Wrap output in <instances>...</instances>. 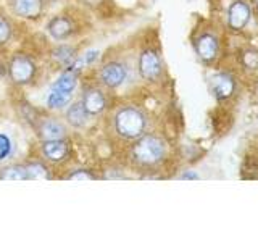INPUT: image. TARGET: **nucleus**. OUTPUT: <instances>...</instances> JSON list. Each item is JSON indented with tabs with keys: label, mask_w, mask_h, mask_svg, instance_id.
Instances as JSON below:
<instances>
[{
	"label": "nucleus",
	"mask_w": 258,
	"mask_h": 242,
	"mask_svg": "<svg viewBox=\"0 0 258 242\" xmlns=\"http://www.w3.org/2000/svg\"><path fill=\"white\" fill-rule=\"evenodd\" d=\"M102 81L108 87H118L124 83L126 79V67L119 62H110L102 68Z\"/></svg>",
	"instance_id": "nucleus-8"
},
{
	"label": "nucleus",
	"mask_w": 258,
	"mask_h": 242,
	"mask_svg": "<svg viewBox=\"0 0 258 242\" xmlns=\"http://www.w3.org/2000/svg\"><path fill=\"white\" fill-rule=\"evenodd\" d=\"M218 50H220V45H218V39L212 34H202L196 40V52L199 55V58L205 63L213 62L218 56Z\"/></svg>",
	"instance_id": "nucleus-7"
},
{
	"label": "nucleus",
	"mask_w": 258,
	"mask_h": 242,
	"mask_svg": "<svg viewBox=\"0 0 258 242\" xmlns=\"http://www.w3.org/2000/svg\"><path fill=\"white\" fill-rule=\"evenodd\" d=\"M83 107L84 110L89 113L91 116L94 115H99L105 110L107 107V99H105V95L102 94V91L99 89H91V91H87L83 97Z\"/></svg>",
	"instance_id": "nucleus-10"
},
{
	"label": "nucleus",
	"mask_w": 258,
	"mask_h": 242,
	"mask_svg": "<svg viewBox=\"0 0 258 242\" xmlns=\"http://www.w3.org/2000/svg\"><path fill=\"white\" fill-rule=\"evenodd\" d=\"M42 152L44 155L50 161H61L68 155V145L63 139H52V141H44L42 144Z\"/></svg>",
	"instance_id": "nucleus-11"
},
{
	"label": "nucleus",
	"mask_w": 258,
	"mask_h": 242,
	"mask_svg": "<svg viewBox=\"0 0 258 242\" xmlns=\"http://www.w3.org/2000/svg\"><path fill=\"white\" fill-rule=\"evenodd\" d=\"M28 179H48V168H45L42 163H31L26 166Z\"/></svg>",
	"instance_id": "nucleus-19"
},
{
	"label": "nucleus",
	"mask_w": 258,
	"mask_h": 242,
	"mask_svg": "<svg viewBox=\"0 0 258 242\" xmlns=\"http://www.w3.org/2000/svg\"><path fill=\"white\" fill-rule=\"evenodd\" d=\"M12 36V26L10 23H8L7 18H4L2 15H0V45H4L8 39Z\"/></svg>",
	"instance_id": "nucleus-21"
},
{
	"label": "nucleus",
	"mask_w": 258,
	"mask_h": 242,
	"mask_svg": "<svg viewBox=\"0 0 258 242\" xmlns=\"http://www.w3.org/2000/svg\"><path fill=\"white\" fill-rule=\"evenodd\" d=\"M70 100H71V92H63V91L52 89L50 94L47 97V105H48V108H52V110H60L63 107H67Z\"/></svg>",
	"instance_id": "nucleus-16"
},
{
	"label": "nucleus",
	"mask_w": 258,
	"mask_h": 242,
	"mask_svg": "<svg viewBox=\"0 0 258 242\" xmlns=\"http://www.w3.org/2000/svg\"><path fill=\"white\" fill-rule=\"evenodd\" d=\"M39 134L44 141H52V139H63L64 137V126L58 121L47 119L44 121L39 128Z\"/></svg>",
	"instance_id": "nucleus-13"
},
{
	"label": "nucleus",
	"mask_w": 258,
	"mask_h": 242,
	"mask_svg": "<svg viewBox=\"0 0 258 242\" xmlns=\"http://www.w3.org/2000/svg\"><path fill=\"white\" fill-rule=\"evenodd\" d=\"M95 176L87 171V169H78V171H73L68 176V181H94Z\"/></svg>",
	"instance_id": "nucleus-23"
},
{
	"label": "nucleus",
	"mask_w": 258,
	"mask_h": 242,
	"mask_svg": "<svg viewBox=\"0 0 258 242\" xmlns=\"http://www.w3.org/2000/svg\"><path fill=\"white\" fill-rule=\"evenodd\" d=\"M53 58L56 62H60L61 65H64V67H70V65L76 60V50L68 45H60L53 52Z\"/></svg>",
	"instance_id": "nucleus-18"
},
{
	"label": "nucleus",
	"mask_w": 258,
	"mask_h": 242,
	"mask_svg": "<svg viewBox=\"0 0 258 242\" xmlns=\"http://www.w3.org/2000/svg\"><path fill=\"white\" fill-rule=\"evenodd\" d=\"M47 29H48V34H50L53 39L63 40L73 32V23H71V20L64 18V16H55V18L50 20V23H48Z\"/></svg>",
	"instance_id": "nucleus-12"
},
{
	"label": "nucleus",
	"mask_w": 258,
	"mask_h": 242,
	"mask_svg": "<svg viewBox=\"0 0 258 242\" xmlns=\"http://www.w3.org/2000/svg\"><path fill=\"white\" fill-rule=\"evenodd\" d=\"M8 73H10L13 83L28 84L36 75V65L26 55H15L8 67Z\"/></svg>",
	"instance_id": "nucleus-3"
},
{
	"label": "nucleus",
	"mask_w": 258,
	"mask_h": 242,
	"mask_svg": "<svg viewBox=\"0 0 258 242\" xmlns=\"http://www.w3.org/2000/svg\"><path fill=\"white\" fill-rule=\"evenodd\" d=\"M240 62L245 68L256 70L258 68V50H255V48H247V50L240 53Z\"/></svg>",
	"instance_id": "nucleus-20"
},
{
	"label": "nucleus",
	"mask_w": 258,
	"mask_h": 242,
	"mask_svg": "<svg viewBox=\"0 0 258 242\" xmlns=\"http://www.w3.org/2000/svg\"><path fill=\"white\" fill-rule=\"evenodd\" d=\"M139 73L144 79L155 81L161 75V60L155 50H144L139 56Z\"/></svg>",
	"instance_id": "nucleus-5"
},
{
	"label": "nucleus",
	"mask_w": 258,
	"mask_h": 242,
	"mask_svg": "<svg viewBox=\"0 0 258 242\" xmlns=\"http://www.w3.org/2000/svg\"><path fill=\"white\" fill-rule=\"evenodd\" d=\"M115 128L119 136L124 139H136L142 136L145 129V116L141 110L134 107H126L118 111L115 118Z\"/></svg>",
	"instance_id": "nucleus-2"
},
{
	"label": "nucleus",
	"mask_w": 258,
	"mask_h": 242,
	"mask_svg": "<svg viewBox=\"0 0 258 242\" xmlns=\"http://www.w3.org/2000/svg\"><path fill=\"white\" fill-rule=\"evenodd\" d=\"M182 179H199V176L196 173H187V174H182L181 176Z\"/></svg>",
	"instance_id": "nucleus-24"
},
{
	"label": "nucleus",
	"mask_w": 258,
	"mask_h": 242,
	"mask_svg": "<svg viewBox=\"0 0 258 242\" xmlns=\"http://www.w3.org/2000/svg\"><path fill=\"white\" fill-rule=\"evenodd\" d=\"M76 79H78V71L67 68V71L55 81L52 89H56V91H63V92H71L75 91L76 87Z\"/></svg>",
	"instance_id": "nucleus-14"
},
{
	"label": "nucleus",
	"mask_w": 258,
	"mask_h": 242,
	"mask_svg": "<svg viewBox=\"0 0 258 242\" xmlns=\"http://www.w3.org/2000/svg\"><path fill=\"white\" fill-rule=\"evenodd\" d=\"M0 179L2 181H26L28 179V173H26V166H8L4 168L0 171Z\"/></svg>",
	"instance_id": "nucleus-17"
},
{
	"label": "nucleus",
	"mask_w": 258,
	"mask_h": 242,
	"mask_svg": "<svg viewBox=\"0 0 258 242\" xmlns=\"http://www.w3.org/2000/svg\"><path fill=\"white\" fill-rule=\"evenodd\" d=\"M236 81L228 73H216L210 78V91L218 100H226L234 94Z\"/></svg>",
	"instance_id": "nucleus-6"
},
{
	"label": "nucleus",
	"mask_w": 258,
	"mask_h": 242,
	"mask_svg": "<svg viewBox=\"0 0 258 242\" xmlns=\"http://www.w3.org/2000/svg\"><path fill=\"white\" fill-rule=\"evenodd\" d=\"M12 153V141L10 137L0 133V161L5 160Z\"/></svg>",
	"instance_id": "nucleus-22"
},
{
	"label": "nucleus",
	"mask_w": 258,
	"mask_h": 242,
	"mask_svg": "<svg viewBox=\"0 0 258 242\" xmlns=\"http://www.w3.org/2000/svg\"><path fill=\"white\" fill-rule=\"evenodd\" d=\"M255 10H256V13H258V0H255Z\"/></svg>",
	"instance_id": "nucleus-26"
},
{
	"label": "nucleus",
	"mask_w": 258,
	"mask_h": 242,
	"mask_svg": "<svg viewBox=\"0 0 258 242\" xmlns=\"http://www.w3.org/2000/svg\"><path fill=\"white\" fill-rule=\"evenodd\" d=\"M131 155L139 165L153 166L165 157V142L157 136H142L133 145Z\"/></svg>",
	"instance_id": "nucleus-1"
},
{
	"label": "nucleus",
	"mask_w": 258,
	"mask_h": 242,
	"mask_svg": "<svg viewBox=\"0 0 258 242\" xmlns=\"http://www.w3.org/2000/svg\"><path fill=\"white\" fill-rule=\"evenodd\" d=\"M252 18V10L245 0H234L228 8V26L231 31H242Z\"/></svg>",
	"instance_id": "nucleus-4"
},
{
	"label": "nucleus",
	"mask_w": 258,
	"mask_h": 242,
	"mask_svg": "<svg viewBox=\"0 0 258 242\" xmlns=\"http://www.w3.org/2000/svg\"><path fill=\"white\" fill-rule=\"evenodd\" d=\"M89 116H91V115H89V113L84 110L83 103H73L71 107L68 108V111H67L68 123L73 125V126H76V128L84 126L87 123Z\"/></svg>",
	"instance_id": "nucleus-15"
},
{
	"label": "nucleus",
	"mask_w": 258,
	"mask_h": 242,
	"mask_svg": "<svg viewBox=\"0 0 258 242\" xmlns=\"http://www.w3.org/2000/svg\"><path fill=\"white\" fill-rule=\"evenodd\" d=\"M42 8L44 0H12V10L23 18H37Z\"/></svg>",
	"instance_id": "nucleus-9"
},
{
	"label": "nucleus",
	"mask_w": 258,
	"mask_h": 242,
	"mask_svg": "<svg viewBox=\"0 0 258 242\" xmlns=\"http://www.w3.org/2000/svg\"><path fill=\"white\" fill-rule=\"evenodd\" d=\"M84 2H87V4H91V5H95V4H99L100 0H84Z\"/></svg>",
	"instance_id": "nucleus-25"
}]
</instances>
